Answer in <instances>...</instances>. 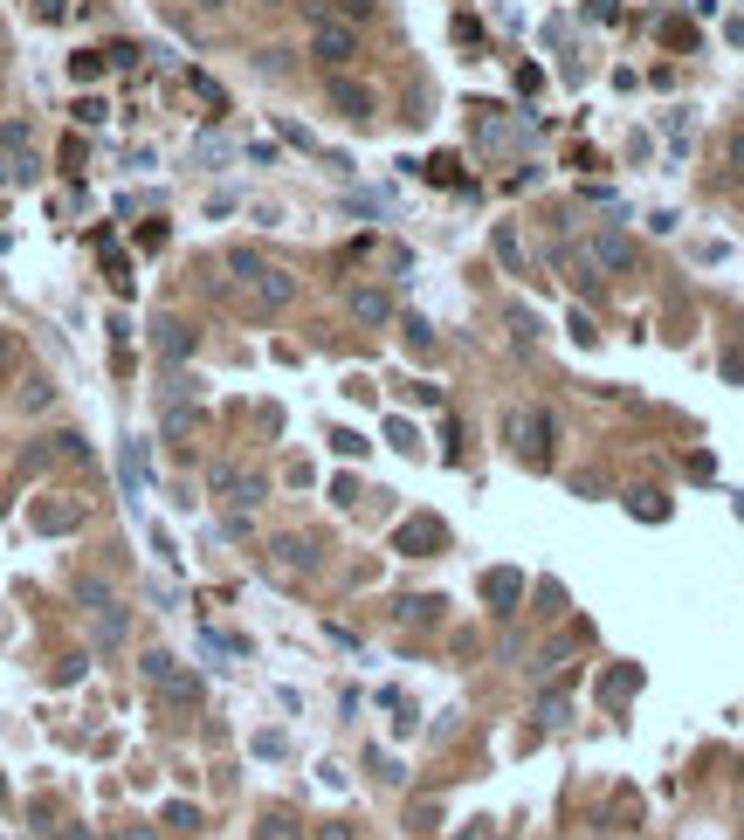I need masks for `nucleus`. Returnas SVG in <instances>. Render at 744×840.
Here are the masks:
<instances>
[{"label":"nucleus","instance_id":"f257e3e1","mask_svg":"<svg viewBox=\"0 0 744 840\" xmlns=\"http://www.w3.org/2000/svg\"><path fill=\"white\" fill-rule=\"evenodd\" d=\"M310 56L324 62L331 76H345V69L359 62V28L338 21V14H310Z\"/></svg>","mask_w":744,"mask_h":840},{"label":"nucleus","instance_id":"f03ea898","mask_svg":"<svg viewBox=\"0 0 744 840\" xmlns=\"http://www.w3.org/2000/svg\"><path fill=\"white\" fill-rule=\"evenodd\" d=\"M138 668H145V682H152L166 703H180V710H193V703H200V675H186L173 655H159V648H152V655L138 661Z\"/></svg>","mask_w":744,"mask_h":840},{"label":"nucleus","instance_id":"7ed1b4c3","mask_svg":"<svg viewBox=\"0 0 744 840\" xmlns=\"http://www.w3.org/2000/svg\"><path fill=\"white\" fill-rule=\"evenodd\" d=\"M228 262H235V269H242L248 283H255V297L269 303V310H276V303H290V297H297V283H290V276H283V269H269V262H262V255H255V248H235V255H228Z\"/></svg>","mask_w":744,"mask_h":840},{"label":"nucleus","instance_id":"20e7f679","mask_svg":"<svg viewBox=\"0 0 744 840\" xmlns=\"http://www.w3.org/2000/svg\"><path fill=\"white\" fill-rule=\"evenodd\" d=\"M503 434L517 441V455H524V462H545L552 420H545V414H531V407H510V414H503Z\"/></svg>","mask_w":744,"mask_h":840},{"label":"nucleus","instance_id":"39448f33","mask_svg":"<svg viewBox=\"0 0 744 840\" xmlns=\"http://www.w3.org/2000/svg\"><path fill=\"white\" fill-rule=\"evenodd\" d=\"M324 97H331L345 118H372V90H366V83H352V76H331V83H324Z\"/></svg>","mask_w":744,"mask_h":840},{"label":"nucleus","instance_id":"423d86ee","mask_svg":"<svg viewBox=\"0 0 744 840\" xmlns=\"http://www.w3.org/2000/svg\"><path fill=\"white\" fill-rule=\"evenodd\" d=\"M152 345H159V359H193V331H186L180 317H159V324H152Z\"/></svg>","mask_w":744,"mask_h":840},{"label":"nucleus","instance_id":"0eeeda50","mask_svg":"<svg viewBox=\"0 0 744 840\" xmlns=\"http://www.w3.org/2000/svg\"><path fill=\"white\" fill-rule=\"evenodd\" d=\"M593 262H600V269H634V241L614 235V228H600V235H593Z\"/></svg>","mask_w":744,"mask_h":840},{"label":"nucleus","instance_id":"6e6552de","mask_svg":"<svg viewBox=\"0 0 744 840\" xmlns=\"http://www.w3.org/2000/svg\"><path fill=\"white\" fill-rule=\"evenodd\" d=\"M214 489H228L235 503H262V476H248V469H214Z\"/></svg>","mask_w":744,"mask_h":840},{"label":"nucleus","instance_id":"1a4fd4ad","mask_svg":"<svg viewBox=\"0 0 744 840\" xmlns=\"http://www.w3.org/2000/svg\"><path fill=\"white\" fill-rule=\"evenodd\" d=\"M83 510L76 503H35V531H76Z\"/></svg>","mask_w":744,"mask_h":840},{"label":"nucleus","instance_id":"9d476101","mask_svg":"<svg viewBox=\"0 0 744 840\" xmlns=\"http://www.w3.org/2000/svg\"><path fill=\"white\" fill-rule=\"evenodd\" d=\"M352 317H359V324H386V317H393L386 290H352Z\"/></svg>","mask_w":744,"mask_h":840},{"label":"nucleus","instance_id":"9b49d317","mask_svg":"<svg viewBox=\"0 0 744 840\" xmlns=\"http://www.w3.org/2000/svg\"><path fill=\"white\" fill-rule=\"evenodd\" d=\"M42 180V159L35 152H7V173H0V186H35Z\"/></svg>","mask_w":744,"mask_h":840},{"label":"nucleus","instance_id":"f8f14e48","mask_svg":"<svg viewBox=\"0 0 744 840\" xmlns=\"http://www.w3.org/2000/svg\"><path fill=\"white\" fill-rule=\"evenodd\" d=\"M310 14H338V21H372V0H310Z\"/></svg>","mask_w":744,"mask_h":840},{"label":"nucleus","instance_id":"ddd939ff","mask_svg":"<svg viewBox=\"0 0 744 840\" xmlns=\"http://www.w3.org/2000/svg\"><path fill=\"white\" fill-rule=\"evenodd\" d=\"M304 565H310V544L304 538H283V544H276V572H304Z\"/></svg>","mask_w":744,"mask_h":840},{"label":"nucleus","instance_id":"4468645a","mask_svg":"<svg viewBox=\"0 0 744 840\" xmlns=\"http://www.w3.org/2000/svg\"><path fill=\"white\" fill-rule=\"evenodd\" d=\"M483 593H490L496 606H510L517 593H524V579H517V572H490V579H483Z\"/></svg>","mask_w":744,"mask_h":840},{"label":"nucleus","instance_id":"2eb2a0df","mask_svg":"<svg viewBox=\"0 0 744 840\" xmlns=\"http://www.w3.org/2000/svg\"><path fill=\"white\" fill-rule=\"evenodd\" d=\"M193 427H200L193 407H166V434H193Z\"/></svg>","mask_w":744,"mask_h":840},{"label":"nucleus","instance_id":"dca6fc26","mask_svg":"<svg viewBox=\"0 0 744 840\" xmlns=\"http://www.w3.org/2000/svg\"><path fill=\"white\" fill-rule=\"evenodd\" d=\"M496 255H503L510 269H524V248H517V235H510V228H496Z\"/></svg>","mask_w":744,"mask_h":840},{"label":"nucleus","instance_id":"f3484780","mask_svg":"<svg viewBox=\"0 0 744 840\" xmlns=\"http://www.w3.org/2000/svg\"><path fill=\"white\" fill-rule=\"evenodd\" d=\"M124 482H131V489H145V455H138V441L124 448Z\"/></svg>","mask_w":744,"mask_h":840},{"label":"nucleus","instance_id":"a211bd4d","mask_svg":"<svg viewBox=\"0 0 744 840\" xmlns=\"http://www.w3.org/2000/svg\"><path fill=\"white\" fill-rule=\"evenodd\" d=\"M35 21H62V0H35Z\"/></svg>","mask_w":744,"mask_h":840},{"label":"nucleus","instance_id":"6ab92c4d","mask_svg":"<svg viewBox=\"0 0 744 840\" xmlns=\"http://www.w3.org/2000/svg\"><path fill=\"white\" fill-rule=\"evenodd\" d=\"M317 840H352V834L345 827H317Z\"/></svg>","mask_w":744,"mask_h":840},{"label":"nucleus","instance_id":"aec40b11","mask_svg":"<svg viewBox=\"0 0 744 840\" xmlns=\"http://www.w3.org/2000/svg\"><path fill=\"white\" fill-rule=\"evenodd\" d=\"M193 7H207V14H221V7H228V0H193Z\"/></svg>","mask_w":744,"mask_h":840},{"label":"nucleus","instance_id":"412c9836","mask_svg":"<svg viewBox=\"0 0 744 840\" xmlns=\"http://www.w3.org/2000/svg\"><path fill=\"white\" fill-rule=\"evenodd\" d=\"M62 840H90V834H83V827H76V834H62Z\"/></svg>","mask_w":744,"mask_h":840},{"label":"nucleus","instance_id":"4be33fe9","mask_svg":"<svg viewBox=\"0 0 744 840\" xmlns=\"http://www.w3.org/2000/svg\"><path fill=\"white\" fill-rule=\"evenodd\" d=\"M0 173H7V145H0Z\"/></svg>","mask_w":744,"mask_h":840},{"label":"nucleus","instance_id":"5701e85b","mask_svg":"<svg viewBox=\"0 0 744 840\" xmlns=\"http://www.w3.org/2000/svg\"><path fill=\"white\" fill-rule=\"evenodd\" d=\"M269 7H283V0H269Z\"/></svg>","mask_w":744,"mask_h":840}]
</instances>
